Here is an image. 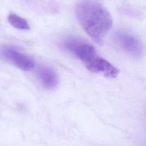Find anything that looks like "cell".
I'll list each match as a JSON object with an SVG mask.
<instances>
[{
	"mask_svg": "<svg viewBox=\"0 0 146 146\" xmlns=\"http://www.w3.org/2000/svg\"><path fill=\"white\" fill-rule=\"evenodd\" d=\"M77 19L86 33L101 44L112 26L108 10L96 0H82L76 6Z\"/></svg>",
	"mask_w": 146,
	"mask_h": 146,
	"instance_id": "obj_1",
	"label": "cell"
},
{
	"mask_svg": "<svg viewBox=\"0 0 146 146\" xmlns=\"http://www.w3.org/2000/svg\"><path fill=\"white\" fill-rule=\"evenodd\" d=\"M0 58L15 65L23 71H29L34 66L33 59L10 46L0 47Z\"/></svg>",
	"mask_w": 146,
	"mask_h": 146,
	"instance_id": "obj_3",
	"label": "cell"
},
{
	"mask_svg": "<svg viewBox=\"0 0 146 146\" xmlns=\"http://www.w3.org/2000/svg\"><path fill=\"white\" fill-rule=\"evenodd\" d=\"M63 47L81 60L88 68L100 56L94 46L76 38H68L63 40Z\"/></svg>",
	"mask_w": 146,
	"mask_h": 146,
	"instance_id": "obj_2",
	"label": "cell"
},
{
	"mask_svg": "<svg viewBox=\"0 0 146 146\" xmlns=\"http://www.w3.org/2000/svg\"><path fill=\"white\" fill-rule=\"evenodd\" d=\"M36 75L42 86L47 90L54 88L58 83V77L52 68L45 66L39 67Z\"/></svg>",
	"mask_w": 146,
	"mask_h": 146,
	"instance_id": "obj_5",
	"label": "cell"
},
{
	"mask_svg": "<svg viewBox=\"0 0 146 146\" xmlns=\"http://www.w3.org/2000/svg\"><path fill=\"white\" fill-rule=\"evenodd\" d=\"M115 42L124 51L134 57L141 56L143 52L142 44L133 35L125 31H117L113 35Z\"/></svg>",
	"mask_w": 146,
	"mask_h": 146,
	"instance_id": "obj_4",
	"label": "cell"
},
{
	"mask_svg": "<svg viewBox=\"0 0 146 146\" xmlns=\"http://www.w3.org/2000/svg\"><path fill=\"white\" fill-rule=\"evenodd\" d=\"M8 21L10 25L15 28L21 30H29L30 29L27 21L15 14H10L8 16Z\"/></svg>",
	"mask_w": 146,
	"mask_h": 146,
	"instance_id": "obj_6",
	"label": "cell"
}]
</instances>
